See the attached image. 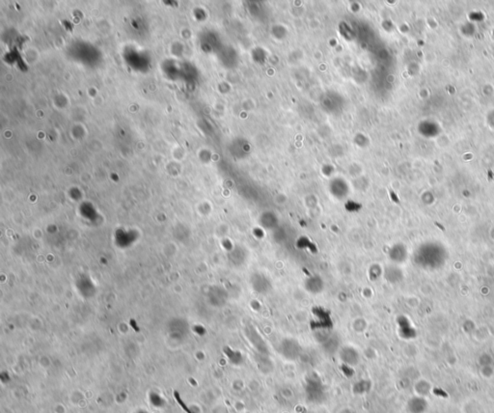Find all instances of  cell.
Masks as SVG:
<instances>
[{"label":"cell","instance_id":"cell-8","mask_svg":"<svg viewBox=\"0 0 494 413\" xmlns=\"http://www.w3.org/2000/svg\"><path fill=\"white\" fill-rule=\"evenodd\" d=\"M367 326H368V324L366 323V321H365V320L361 319V318H360V319H357V320H355V321L353 322V324H352V327H353V329H354V330L358 333H361L363 332V331H365V330H366V328H367Z\"/></svg>","mask_w":494,"mask_h":413},{"label":"cell","instance_id":"cell-6","mask_svg":"<svg viewBox=\"0 0 494 413\" xmlns=\"http://www.w3.org/2000/svg\"><path fill=\"white\" fill-rule=\"evenodd\" d=\"M231 260L233 261L234 265L235 266H240L242 267L243 265H244L247 261V258H248V251L247 249L243 246V245H239V246H235L234 249L231 252Z\"/></svg>","mask_w":494,"mask_h":413},{"label":"cell","instance_id":"cell-1","mask_svg":"<svg viewBox=\"0 0 494 413\" xmlns=\"http://www.w3.org/2000/svg\"><path fill=\"white\" fill-rule=\"evenodd\" d=\"M249 283L252 290L260 294H267L272 290L271 279L261 271H255L252 273Z\"/></svg>","mask_w":494,"mask_h":413},{"label":"cell","instance_id":"cell-2","mask_svg":"<svg viewBox=\"0 0 494 413\" xmlns=\"http://www.w3.org/2000/svg\"><path fill=\"white\" fill-rule=\"evenodd\" d=\"M279 351L284 358L292 361L300 357L301 353V347L298 341L292 338H287L281 342Z\"/></svg>","mask_w":494,"mask_h":413},{"label":"cell","instance_id":"cell-7","mask_svg":"<svg viewBox=\"0 0 494 413\" xmlns=\"http://www.w3.org/2000/svg\"><path fill=\"white\" fill-rule=\"evenodd\" d=\"M324 348L328 353L335 352L339 348V341L335 336H326L324 340Z\"/></svg>","mask_w":494,"mask_h":413},{"label":"cell","instance_id":"cell-4","mask_svg":"<svg viewBox=\"0 0 494 413\" xmlns=\"http://www.w3.org/2000/svg\"><path fill=\"white\" fill-rule=\"evenodd\" d=\"M339 356L342 362L348 367L357 366L360 362V355L358 350L350 346H345L341 348Z\"/></svg>","mask_w":494,"mask_h":413},{"label":"cell","instance_id":"cell-5","mask_svg":"<svg viewBox=\"0 0 494 413\" xmlns=\"http://www.w3.org/2000/svg\"><path fill=\"white\" fill-rule=\"evenodd\" d=\"M303 286L309 293L319 294L324 290V279L320 276H309L305 279Z\"/></svg>","mask_w":494,"mask_h":413},{"label":"cell","instance_id":"cell-3","mask_svg":"<svg viewBox=\"0 0 494 413\" xmlns=\"http://www.w3.org/2000/svg\"><path fill=\"white\" fill-rule=\"evenodd\" d=\"M245 335L247 339L251 343L252 346L258 350V352L261 355H267L268 352L267 344L265 343L264 339L261 337L258 331L253 327V326H247L245 328Z\"/></svg>","mask_w":494,"mask_h":413}]
</instances>
